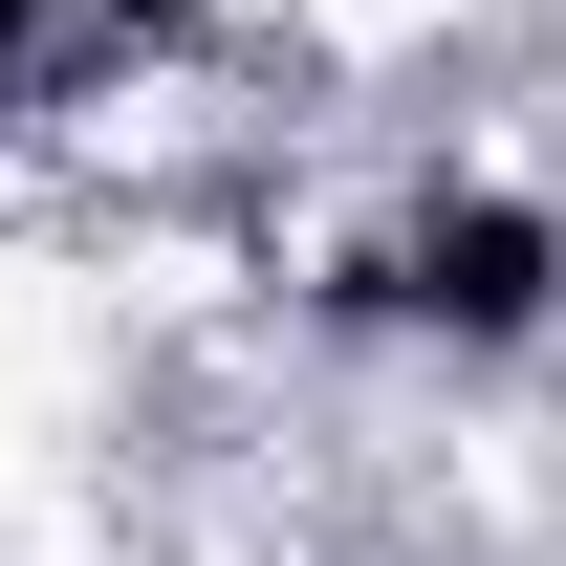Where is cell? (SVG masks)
<instances>
[{
    "label": "cell",
    "instance_id": "obj_1",
    "mask_svg": "<svg viewBox=\"0 0 566 566\" xmlns=\"http://www.w3.org/2000/svg\"><path fill=\"white\" fill-rule=\"evenodd\" d=\"M349 305H415V327H458V349H523V327L566 305V240L523 197H415V240H392Z\"/></svg>",
    "mask_w": 566,
    "mask_h": 566
}]
</instances>
